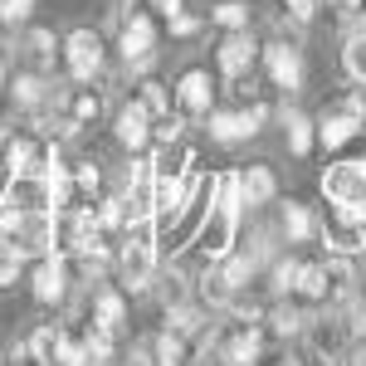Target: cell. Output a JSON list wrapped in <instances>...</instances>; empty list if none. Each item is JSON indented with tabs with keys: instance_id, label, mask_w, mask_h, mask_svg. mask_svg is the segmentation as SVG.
Returning a JSON list of instances; mask_svg holds the SVG:
<instances>
[{
	"instance_id": "1",
	"label": "cell",
	"mask_w": 366,
	"mask_h": 366,
	"mask_svg": "<svg viewBox=\"0 0 366 366\" xmlns=\"http://www.w3.org/2000/svg\"><path fill=\"white\" fill-rule=\"evenodd\" d=\"M303 342H308V352H312V362H317V366H347L352 347H357V337H352L347 312H342V308L312 312L308 327H303Z\"/></svg>"
},
{
	"instance_id": "2",
	"label": "cell",
	"mask_w": 366,
	"mask_h": 366,
	"mask_svg": "<svg viewBox=\"0 0 366 366\" xmlns=\"http://www.w3.org/2000/svg\"><path fill=\"white\" fill-rule=\"evenodd\" d=\"M322 249L327 254H366V200H347V205H332V215L317 229Z\"/></svg>"
},
{
	"instance_id": "3",
	"label": "cell",
	"mask_w": 366,
	"mask_h": 366,
	"mask_svg": "<svg viewBox=\"0 0 366 366\" xmlns=\"http://www.w3.org/2000/svg\"><path fill=\"white\" fill-rule=\"evenodd\" d=\"M234 244H239V210L215 200V205L205 210V220L196 225V234H191V249H196L205 264H220Z\"/></svg>"
},
{
	"instance_id": "4",
	"label": "cell",
	"mask_w": 366,
	"mask_h": 366,
	"mask_svg": "<svg viewBox=\"0 0 366 366\" xmlns=\"http://www.w3.org/2000/svg\"><path fill=\"white\" fill-rule=\"evenodd\" d=\"M210 137L225 142V147H234V142H249L264 122H269V103H239V108H210Z\"/></svg>"
},
{
	"instance_id": "5",
	"label": "cell",
	"mask_w": 366,
	"mask_h": 366,
	"mask_svg": "<svg viewBox=\"0 0 366 366\" xmlns=\"http://www.w3.org/2000/svg\"><path fill=\"white\" fill-rule=\"evenodd\" d=\"M117 54L127 64V74H147L157 59V20L152 15H132L117 29Z\"/></svg>"
},
{
	"instance_id": "6",
	"label": "cell",
	"mask_w": 366,
	"mask_h": 366,
	"mask_svg": "<svg viewBox=\"0 0 366 366\" xmlns=\"http://www.w3.org/2000/svg\"><path fill=\"white\" fill-rule=\"evenodd\" d=\"M103 39H98V29H74L69 39H64V74L74 79V84H93L98 74H103Z\"/></svg>"
},
{
	"instance_id": "7",
	"label": "cell",
	"mask_w": 366,
	"mask_h": 366,
	"mask_svg": "<svg viewBox=\"0 0 366 366\" xmlns=\"http://www.w3.org/2000/svg\"><path fill=\"white\" fill-rule=\"evenodd\" d=\"M171 98H176V113L186 122H205L210 108H215V79L205 69H186L176 79V88H171Z\"/></svg>"
},
{
	"instance_id": "8",
	"label": "cell",
	"mask_w": 366,
	"mask_h": 366,
	"mask_svg": "<svg viewBox=\"0 0 366 366\" xmlns=\"http://www.w3.org/2000/svg\"><path fill=\"white\" fill-rule=\"evenodd\" d=\"M264 74H269V84L283 88V93H298L303 79H308V69H303V49L298 44H288V39H274V44H264Z\"/></svg>"
},
{
	"instance_id": "9",
	"label": "cell",
	"mask_w": 366,
	"mask_h": 366,
	"mask_svg": "<svg viewBox=\"0 0 366 366\" xmlns=\"http://www.w3.org/2000/svg\"><path fill=\"white\" fill-rule=\"evenodd\" d=\"M259 54H264V49H259V39H254L249 29H225V39H220V49H215V64H220L225 79H249Z\"/></svg>"
},
{
	"instance_id": "10",
	"label": "cell",
	"mask_w": 366,
	"mask_h": 366,
	"mask_svg": "<svg viewBox=\"0 0 366 366\" xmlns=\"http://www.w3.org/2000/svg\"><path fill=\"white\" fill-rule=\"evenodd\" d=\"M69 283H74V269H69V254H44L39 264H34V274H29V288H34V298L39 303H64L69 298Z\"/></svg>"
},
{
	"instance_id": "11",
	"label": "cell",
	"mask_w": 366,
	"mask_h": 366,
	"mask_svg": "<svg viewBox=\"0 0 366 366\" xmlns=\"http://www.w3.org/2000/svg\"><path fill=\"white\" fill-rule=\"evenodd\" d=\"M220 347H225V366H259L264 332H259V322H229L220 327Z\"/></svg>"
},
{
	"instance_id": "12",
	"label": "cell",
	"mask_w": 366,
	"mask_h": 366,
	"mask_svg": "<svg viewBox=\"0 0 366 366\" xmlns=\"http://www.w3.org/2000/svg\"><path fill=\"white\" fill-rule=\"evenodd\" d=\"M113 137H117V147L122 152H147L152 147V113L142 108V103H127V108H117V117H113Z\"/></svg>"
},
{
	"instance_id": "13",
	"label": "cell",
	"mask_w": 366,
	"mask_h": 366,
	"mask_svg": "<svg viewBox=\"0 0 366 366\" xmlns=\"http://www.w3.org/2000/svg\"><path fill=\"white\" fill-rule=\"evenodd\" d=\"M54 108L64 117H74L79 127H93L103 117V88H64V93H54Z\"/></svg>"
},
{
	"instance_id": "14",
	"label": "cell",
	"mask_w": 366,
	"mask_h": 366,
	"mask_svg": "<svg viewBox=\"0 0 366 366\" xmlns=\"http://www.w3.org/2000/svg\"><path fill=\"white\" fill-rule=\"evenodd\" d=\"M5 205H20V210H54V191H49V176H10L5 186Z\"/></svg>"
},
{
	"instance_id": "15",
	"label": "cell",
	"mask_w": 366,
	"mask_h": 366,
	"mask_svg": "<svg viewBox=\"0 0 366 366\" xmlns=\"http://www.w3.org/2000/svg\"><path fill=\"white\" fill-rule=\"evenodd\" d=\"M357 137H362V122L347 113L342 103L332 108V113L317 117V147H322V152H342L347 142H357Z\"/></svg>"
},
{
	"instance_id": "16",
	"label": "cell",
	"mask_w": 366,
	"mask_h": 366,
	"mask_svg": "<svg viewBox=\"0 0 366 366\" xmlns=\"http://www.w3.org/2000/svg\"><path fill=\"white\" fill-rule=\"evenodd\" d=\"M234 186H239L244 210H259V205H269V200L279 196V181H274L269 167H239L234 171Z\"/></svg>"
},
{
	"instance_id": "17",
	"label": "cell",
	"mask_w": 366,
	"mask_h": 366,
	"mask_svg": "<svg viewBox=\"0 0 366 366\" xmlns=\"http://www.w3.org/2000/svg\"><path fill=\"white\" fill-rule=\"evenodd\" d=\"M308 303H303V298H279V303H274V308H269V317H264V322H269V332H274V337H303V327H308Z\"/></svg>"
},
{
	"instance_id": "18",
	"label": "cell",
	"mask_w": 366,
	"mask_h": 366,
	"mask_svg": "<svg viewBox=\"0 0 366 366\" xmlns=\"http://www.w3.org/2000/svg\"><path fill=\"white\" fill-rule=\"evenodd\" d=\"M88 317L98 327H108V332H122L127 327V293L122 288H98L93 303H88Z\"/></svg>"
},
{
	"instance_id": "19",
	"label": "cell",
	"mask_w": 366,
	"mask_h": 366,
	"mask_svg": "<svg viewBox=\"0 0 366 366\" xmlns=\"http://www.w3.org/2000/svg\"><path fill=\"white\" fill-rule=\"evenodd\" d=\"M317 229H322V220L312 215L303 200H288L283 205V220H279V234L288 239V244H312L317 239Z\"/></svg>"
},
{
	"instance_id": "20",
	"label": "cell",
	"mask_w": 366,
	"mask_h": 366,
	"mask_svg": "<svg viewBox=\"0 0 366 366\" xmlns=\"http://www.w3.org/2000/svg\"><path fill=\"white\" fill-rule=\"evenodd\" d=\"M167 327L181 332L186 342H200L205 332H210V308H205V303H171L167 308Z\"/></svg>"
},
{
	"instance_id": "21",
	"label": "cell",
	"mask_w": 366,
	"mask_h": 366,
	"mask_svg": "<svg viewBox=\"0 0 366 366\" xmlns=\"http://www.w3.org/2000/svg\"><path fill=\"white\" fill-rule=\"evenodd\" d=\"M279 122H283V137H288V152L293 157H308L312 147H317V122L303 108H283Z\"/></svg>"
},
{
	"instance_id": "22",
	"label": "cell",
	"mask_w": 366,
	"mask_h": 366,
	"mask_svg": "<svg viewBox=\"0 0 366 366\" xmlns=\"http://www.w3.org/2000/svg\"><path fill=\"white\" fill-rule=\"evenodd\" d=\"M10 93H15V108H25V113H44V108L54 103V88H49V74H34V69H29V74H20Z\"/></svg>"
},
{
	"instance_id": "23",
	"label": "cell",
	"mask_w": 366,
	"mask_h": 366,
	"mask_svg": "<svg viewBox=\"0 0 366 366\" xmlns=\"http://www.w3.org/2000/svg\"><path fill=\"white\" fill-rule=\"evenodd\" d=\"M234 293H239V288L225 279V269H220V264H205V274L196 279V298H200V303H205V308H215V312H225Z\"/></svg>"
},
{
	"instance_id": "24",
	"label": "cell",
	"mask_w": 366,
	"mask_h": 366,
	"mask_svg": "<svg viewBox=\"0 0 366 366\" xmlns=\"http://www.w3.org/2000/svg\"><path fill=\"white\" fill-rule=\"evenodd\" d=\"M25 59L34 74H49L54 59H64V39H54V29H29L25 34Z\"/></svg>"
},
{
	"instance_id": "25",
	"label": "cell",
	"mask_w": 366,
	"mask_h": 366,
	"mask_svg": "<svg viewBox=\"0 0 366 366\" xmlns=\"http://www.w3.org/2000/svg\"><path fill=\"white\" fill-rule=\"evenodd\" d=\"M59 342H64V322H39L25 342L29 362L34 366H59Z\"/></svg>"
},
{
	"instance_id": "26",
	"label": "cell",
	"mask_w": 366,
	"mask_h": 366,
	"mask_svg": "<svg viewBox=\"0 0 366 366\" xmlns=\"http://www.w3.org/2000/svg\"><path fill=\"white\" fill-rule=\"evenodd\" d=\"M352 293H357V274H352L347 254H332L327 259V308H347Z\"/></svg>"
},
{
	"instance_id": "27",
	"label": "cell",
	"mask_w": 366,
	"mask_h": 366,
	"mask_svg": "<svg viewBox=\"0 0 366 366\" xmlns=\"http://www.w3.org/2000/svg\"><path fill=\"white\" fill-rule=\"evenodd\" d=\"M147 347H152V366H186L191 362V342L181 337V332H171V327H162Z\"/></svg>"
},
{
	"instance_id": "28",
	"label": "cell",
	"mask_w": 366,
	"mask_h": 366,
	"mask_svg": "<svg viewBox=\"0 0 366 366\" xmlns=\"http://www.w3.org/2000/svg\"><path fill=\"white\" fill-rule=\"evenodd\" d=\"M293 298H303V303H317V308H327V259H312L303 264V274H298V293Z\"/></svg>"
},
{
	"instance_id": "29",
	"label": "cell",
	"mask_w": 366,
	"mask_h": 366,
	"mask_svg": "<svg viewBox=\"0 0 366 366\" xmlns=\"http://www.w3.org/2000/svg\"><path fill=\"white\" fill-rule=\"evenodd\" d=\"M342 74L352 84H366V25L347 29V44H342Z\"/></svg>"
},
{
	"instance_id": "30",
	"label": "cell",
	"mask_w": 366,
	"mask_h": 366,
	"mask_svg": "<svg viewBox=\"0 0 366 366\" xmlns=\"http://www.w3.org/2000/svg\"><path fill=\"white\" fill-rule=\"evenodd\" d=\"M298 274H303V259H293V254H288V259H274V264H269V288H274V298H293V293H298Z\"/></svg>"
},
{
	"instance_id": "31",
	"label": "cell",
	"mask_w": 366,
	"mask_h": 366,
	"mask_svg": "<svg viewBox=\"0 0 366 366\" xmlns=\"http://www.w3.org/2000/svg\"><path fill=\"white\" fill-rule=\"evenodd\" d=\"M137 103L147 108V113H152V122H157V117H167V113H176V98H171V88H167V84H157V79H142Z\"/></svg>"
},
{
	"instance_id": "32",
	"label": "cell",
	"mask_w": 366,
	"mask_h": 366,
	"mask_svg": "<svg viewBox=\"0 0 366 366\" xmlns=\"http://www.w3.org/2000/svg\"><path fill=\"white\" fill-rule=\"evenodd\" d=\"M186 293H191L186 269H167V274H157V298H162V308H171V303H186Z\"/></svg>"
},
{
	"instance_id": "33",
	"label": "cell",
	"mask_w": 366,
	"mask_h": 366,
	"mask_svg": "<svg viewBox=\"0 0 366 366\" xmlns=\"http://www.w3.org/2000/svg\"><path fill=\"white\" fill-rule=\"evenodd\" d=\"M210 25L220 29H249V0H220L210 10Z\"/></svg>"
},
{
	"instance_id": "34",
	"label": "cell",
	"mask_w": 366,
	"mask_h": 366,
	"mask_svg": "<svg viewBox=\"0 0 366 366\" xmlns=\"http://www.w3.org/2000/svg\"><path fill=\"white\" fill-rule=\"evenodd\" d=\"M69 176H74V191H79V200H93V196H98V186H103V171H98V162H74V167H69Z\"/></svg>"
},
{
	"instance_id": "35",
	"label": "cell",
	"mask_w": 366,
	"mask_h": 366,
	"mask_svg": "<svg viewBox=\"0 0 366 366\" xmlns=\"http://www.w3.org/2000/svg\"><path fill=\"white\" fill-rule=\"evenodd\" d=\"M274 239H279V234H274V229H254V239H249V259H254V269H264V264H274V259H279V244H274Z\"/></svg>"
},
{
	"instance_id": "36",
	"label": "cell",
	"mask_w": 366,
	"mask_h": 366,
	"mask_svg": "<svg viewBox=\"0 0 366 366\" xmlns=\"http://www.w3.org/2000/svg\"><path fill=\"white\" fill-rule=\"evenodd\" d=\"M20 269H25V254H20V249H10V244L0 239V288H15Z\"/></svg>"
},
{
	"instance_id": "37",
	"label": "cell",
	"mask_w": 366,
	"mask_h": 366,
	"mask_svg": "<svg viewBox=\"0 0 366 366\" xmlns=\"http://www.w3.org/2000/svg\"><path fill=\"white\" fill-rule=\"evenodd\" d=\"M342 108H347V113L357 117V122H362V132H366V84L347 88V93H342Z\"/></svg>"
},
{
	"instance_id": "38",
	"label": "cell",
	"mask_w": 366,
	"mask_h": 366,
	"mask_svg": "<svg viewBox=\"0 0 366 366\" xmlns=\"http://www.w3.org/2000/svg\"><path fill=\"white\" fill-rule=\"evenodd\" d=\"M167 25H171V39H191V34H200V20H196V15H186V10H176Z\"/></svg>"
},
{
	"instance_id": "39",
	"label": "cell",
	"mask_w": 366,
	"mask_h": 366,
	"mask_svg": "<svg viewBox=\"0 0 366 366\" xmlns=\"http://www.w3.org/2000/svg\"><path fill=\"white\" fill-rule=\"evenodd\" d=\"M0 5H5V20H10V25H20V20L34 15V0H0Z\"/></svg>"
},
{
	"instance_id": "40",
	"label": "cell",
	"mask_w": 366,
	"mask_h": 366,
	"mask_svg": "<svg viewBox=\"0 0 366 366\" xmlns=\"http://www.w3.org/2000/svg\"><path fill=\"white\" fill-rule=\"evenodd\" d=\"M283 10H288V15H293V20H303V25H308L312 15H317V0H279Z\"/></svg>"
},
{
	"instance_id": "41",
	"label": "cell",
	"mask_w": 366,
	"mask_h": 366,
	"mask_svg": "<svg viewBox=\"0 0 366 366\" xmlns=\"http://www.w3.org/2000/svg\"><path fill=\"white\" fill-rule=\"evenodd\" d=\"M20 127H10V122H0V171H5V157H10V142H15Z\"/></svg>"
},
{
	"instance_id": "42",
	"label": "cell",
	"mask_w": 366,
	"mask_h": 366,
	"mask_svg": "<svg viewBox=\"0 0 366 366\" xmlns=\"http://www.w3.org/2000/svg\"><path fill=\"white\" fill-rule=\"evenodd\" d=\"M327 5H332V10H342L347 20H357V10H362L366 0H327Z\"/></svg>"
},
{
	"instance_id": "43",
	"label": "cell",
	"mask_w": 366,
	"mask_h": 366,
	"mask_svg": "<svg viewBox=\"0 0 366 366\" xmlns=\"http://www.w3.org/2000/svg\"><path fill=\"white\" fill-rule=\"evenodd\" d=\"M152 10H157V15H167V20H171V15L181 10V0H152Z\"/></svg>"
},
{
	"instance_id": "44",
	"label": "cell",
	"mask_w": 366,
	"mask_h": 366,
	"mask_svg": "<svg viewBox=\"0 0 366 366\" xmlns=\"http://www.w3.org/2000/svg\"><path fill=\"white\" fill-rule=\"evenodd\" d=\"M347 366H366V342H357V347H352V357H347Z\"/></svg>"
},
{
	"instance_id": "45",
	"label": "cell",
	"mask_w": 366,
	"mask_h": 366,
	"mask_svg": "<svg viewBox=\"0 0 366 366\" xmlns=\"http://www.w3.org/2000/svg\"><path fill=\"white\" fill-rule=\"evenodd\" d=\"M10 88V69H5V59H0V93Z\"/></svg>"
},
{
	"instance_id": "46",
	"label": "cell",
	"mask_w": 366,
	"mask_h": 366,
	"mask_svg": "<svg viewBox=\"0 0 366 366\" xmlns=\"http://www.w3.org/2000/svg\"><path fill=\"white\" fill-rule=\"evenodd\" d=\"M279 366H303V362H279Z\"/></svg>"
},
{
	"instance_id": "47",
	"label": "cell",
	"mask_w": 366,
	"mask_h": 366,
	"mask_svg": "<svg viewBox=\"0 0 366 366\" xmlns=\"http://www.w3.org/2000/svg\"><path fill=\"white\" fill-rule=\"evenodd\" d=\"M0 25H5V5H0Z\"/></svg>"
},
{
	"instance_id": "48",
	"label": "cell",
	"mask_w": 366,
	"mask_h": 366,
	"mask_svg": "<svg viewBox=\"0 0 366 366\" xmlns=\"http://www.w3.org/2000/svg\"><path fill=\"white\" fill-rule=\"evenodd\" d=\"M10 366H25V362H10Z\"/></svg>"
},
{
	"instance_id": "49",
	"label": "cell",
	"mask_w": 366,
	"mask_h": 366,
	"mask_svg": "<svg viewBox=\"0 0 366 366\" xmlns=\"http://www.w3.org/2000/svg\"><path fill=\"white\" fill-rule=\"evenodd\" d=\"M0 366H10V362H0Z\"/></svg>"
},
{
	"instance_id": "50",
	"label": "cell",
	"mask_w": 366,
	"mask_h": 366,
	"mask_svg": "<svg viewBox=\"0 0 366 366\" xmlns=\"http://www.w3.org/2000/svg\"><path fill=\"white\" fill-rule=\"evenodd\" d=\"M362 303H366V293H362Z\"/></svg>"
}]
</instances>
